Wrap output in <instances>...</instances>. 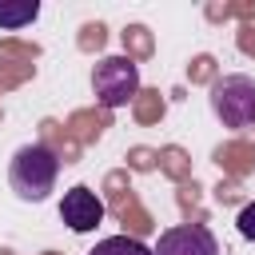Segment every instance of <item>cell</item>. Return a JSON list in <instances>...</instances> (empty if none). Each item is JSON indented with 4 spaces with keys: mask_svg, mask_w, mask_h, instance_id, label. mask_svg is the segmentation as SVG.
I'll list each match as a JSON object with an SVG mask.
<instances>
[{
    "mask_svg": "<svg viewBox=\"0 0 255 255\" xmlns=\"http://www.w3.org/2000/svg\"><path fill=\"white\" fill-rule=\"evenodd\" d=\"M159 112H163V100H159V92H139V96H135V116H139L143 124H147V120H155Z\"/></svg>",
    "mask_w": 255,
    "mask_h": 255,
    "instance_id": "cell-9",
    "label": "cell"
},
{
    "mask_svg": "<svg viewBox=\"0 0 255 255\" xmlns=\"http://www.w3.org/2000/svg\"><path fill=\"white\" fill-rule=\"evenodd\" d=\"M36 16H40V4H36V0H24V4H0V28H8V32L28 28Z\"/></svg>",
    "mask_w": 255,
    "mask_h": 255,
    "instance_id": "cell-7",
    "label": "cell"
},
{
    "mask_svg": "<svg viewBox=\"0 0 255 255\" xmlns=\"http://www.w3.org/2000/svg\"><path fill=\"white\" fill-rule=\"evenodd\" d=\"M60 219H64L76 235L96 231V227H100V219H104V199H100L92 187L76 183V187H68V191H64V199H60Z\"/></svg>",
    "mask_w": 255,
    "mask_h": 255,
    "instance_id": "cell-5",
    "label": "cell"
},
{
    "mask_svg": "<svg viewBox=\"0 0 255 255\" xmlns=\"http://www.w3.org/2000/svg\"><path fill=\"white\" fill-rule=\"evenodd\" d=\"M243 52H255V32L243 28Z\"/></svg>",
    "mask_w": 255,
    "mask_h": 255,
    "instance_id": "cell-17",
    "label": "cell"
},
{
    "mask_svg": "<svg viewBox=\"0 0 255 255\" xmlns=\"http://www.w3.org/2000/svg\"><path fill=\"white\" fill-rule=\"evenodd\" d=\"M92 92L104 108H124L139 96V68L131 56H108L92 68Z\"/></svg>",
    "mask_w": 255,
    "mask_h": 255,
    "instance_id": "cell-2",
    "label": "cell"
},
{
    "mask_svg": "<svg viewBox=\"0 0 255 255\" xmlns=\"http://www.w3.org/2000/svg\"><path fill=\"white\" fill-rule=\"evenodd\" d=\"M223 203H231V199H239V191H235V183H219V191H215Z\"/></svg>",
    "mask_w": 255,
    "mask_h": 255,
    "instance_id": "cell-15",
    "label": "cell"
},
{
    "mask_svg": "<svg viewBox=\"0 0 255 255\" xmlns=\"http://www.w3.org/2000/svg\"><path fill=\"white\" fill-rule=\"evenodd\" d=\"M155 255H219V239L203 223H179L159 231Z\"/></svg>",
    "mask_w": 255,
    "mask_h": 255,
    "instance_id": "cell-4",
    "label": "cell"
},
{
    "mask_svg": "<svg viewBox=\"0 0 255 255\" xmlns=\"http://www.w3.org/2000/svg\"><path fill=\"white\" fill-rule=\"evenodd\" d=\"M247 155H251V147H243V143H227V147H219V151H215V159H219L223 167H231L235 175H243V171H247Z\"/></svg>",
    "mask_w": 255,
    "mask_h": 255,
    "instance_id": "cell-8",
    "label": "cell"
},
{
    "mask_svg": "<svg viewBox=\"0 0 255 255\" xmlns=\"http://www.w3.org/2000/svg\"><path fill=\"white\" fill-rule=\"evenodd\" d=\"M211 112L223 120V128H251L255 124V80L251 76L211 80Z\"/></svg>",
    "mask_w": 255,
    "mask_h": 255,
    "instance_id": "cell-3",
    "label": "cell"
},
{
    "mask_svg": "<svg viewBox=\"0 0 255 255\" xmlns=\"http://www.w3.org/2000/svg\"><path fill=\"white\" fill-rule=\"evenodd\" d=\"M88 255H155V251L143 247L135 235H108V239H100Z\"/></svg>",
    "mask_w": 255,
    "mask_h": 255,
    "instance_id": "cell-6",
    "label": "cell"
},
{
    "mask_svg": "<svg viewBox=\"0 0 255 255\" xmlns=\"http://www.w3.org/2000/svg\"><path fill=\"white\" fill-rule=\"evenodd\" d=\"M0 255H8V251H0Z\"/></svg>",
    "mask_w": 255,
    "mask_h": 255,
    "instance_id": "cell-18",
    "label": "cell"
},
{
    "mask_svg": "<svg viewBox=\"0 0 255 255\" xmlns=\"http://www.w3.org/2000/svg\"><path fill=\"white\" fill-rule=\"evenodd\" d=\"M131 163L135 167H151V151H131Z\"/></svg>",
    "mask_w": 255,
    "mask_h": 255,
    "instance_id": "cell-16",
    "label": "cell"
},
{
    "mask_svg": "<svg viewBox=\"0 0 255 255\" xmlns=\"http://www.w3.org/2000/svg\"><path fill=\"white\" fill-rule=\"evenodd\" d=\"M56 175H60V151H52L48 143H24L8 163V183L24 203H44L56 187Z\"/></svg>",
    "mask_w": 255,
    "mask_h": 255,
    "instance_id": "cell-1",
    "label": "cell"
},
{
    "mask_svg": "<svg viewBox=\"0 0 255 255\" xmlns=\"http://www.w3.org/2000/svg\"><path fill=\"white\" fill-rule=\"evenodd\" d=\"M92 44H96V48L104 44V28H100V24H88V28H84V48H92Z\"/></svg>",
    "mask_w": 255,
    "mask_h": 255,
    "instance_id": "cell-13",
    "label": "cell"
},
{
    "mask_svg": "<svg viewBox=\"0 0 255 255\" xmlns=\"http://www.w3.org/2000/svg\"><path fill=\"white\" fill-rule=\"evenodd\" d=\"M207 76H211V56H199L191 68V80H207Z\"/></svg>",
    "mask_w": 255,
    "mask_h": 255,
    "instance_id": "cell-14",
    "label": "cell"
},
{
    "mask_svg": "<svg viewBox=\"0 0 255 255\" xmlns=\"http://www.w3.org/2000/svg\"><path fill=\"white\" fill-rule=\"evenodd\" d=\"M235 223H239V235L255 243V203H247V207L239 211V219H235Z\"/></svg>",
    "mask_w": 255,
    "mask_h": 255,
    "instance_id": "cell-10",
    "label": "cell"
},
{
    "mask_svg": "<svg viewBox=\"0 0 255 255\" xmlns=\"http://www.w3.org/2000/svg\"><path fill=\"white\" fill-rule=\"evenodd\" d=\"M124 44H131V48L143 56V52L151 48V40H147V28H128V32H124Z\"/></svg>",
    "mask_w": 255,
    "mask_h": 255,
    "instance_id": "cell-11",
    "label": "cell"
},
{
    "mask_svg": "<svg viewBox=\"0 0 255 255\" xmlns=\"http://www.w3.org/2000/svg\"><path fill=\"white\" fill-rule=\"evenodd\" d=\"M163 167H167L171 175H183V171H187V163H183V151H179V147H167V151H163Z\"/></svg>",
    "mask_w": 255,
    "mask_h": 255,
    "instance_id": "cell-12",
    "label": "cell"
}]
</instances>
